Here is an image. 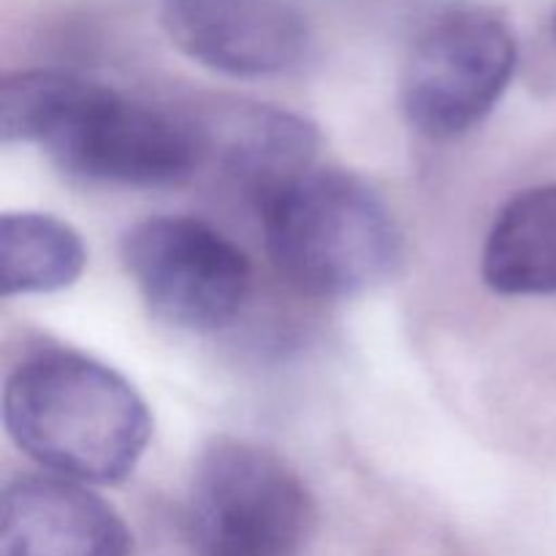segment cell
Wrapping results in <instances>:
<instances>
[{
	"label": "cell",
	"mask_w": 556,
	"mask_h": 556,
	"mask_svg": "<svg viewBox=\"0 0 556 556\" xmlns=\"http://www.w3.org/2000/svg\"><path fill=\"white\" fill-rule=\"evenodd\" d=\"M3 424L22 454L52 476L112 486L136 470L152 416L134 386L68 348H38L3 386Z\"/></svg>",
	"instance_id": "7a4b0ae2"
},
{
	"label": "cell",
	"mask_w": 556,
	"mask_h": 556,
	"mask_svg": "<svg viewBox=\"0 0 556 556\" xmlns=\"http://www.w3.org/2000/svg\"><path fill=\"white\" fill-rule=\"evenodd\" d=\"M277 275L313 299H345L389 280L402 239L389 206L334 168H309L258 204Z\"/></svg>",
	"instance_id": "3957f363"
},
{
	"label": "cell",
	"mask_w": 556,
	"mask_h": 556,
	"mask_svg": "<svg viewBox=\"0 0 556 556\" xmlns=\"http://www.w3.org/2000/svg\"><path fill=\"white\" fill-rule=\"evenodd\" d=\"M168 38L228 76H271L304 58L309 30L286 0H163Z\"/></svg>",
	"instance_id": "52a82bcc"
},
{
	"label": "cell",
	"mask_w": 556,
	"mask_h": 556,
	"mask_svg": "<svg viewBox=\"0 0 556 556\" xmlns=\"http://www.w3.org/2000/svg\"><path fill=\"white\" fill-rule=\"evenodd\" d=\"M554 36H556V14H554Z\"/></svg>",
	"instance_id": "7c38bea8"
},
{
	"label": "cell",
	"mask_w": 556,
	"mask_h": 556,
	"mask_svg": "<svg viewBox=\"0 0 556 556\" xmlns=\"http://www.w3.org/2000/svg\"><path fill=\"white\" fill-rule=\"evenodd\" d=\"M0 556H130V532L79 481L20 476L0 497Z\"/></svg>",
	"instance_id": "9c48e42d"
},
{
	"label": "cell",
	"mask_w": 556,
	"mask_h": 556,
	"mask_svg": "<svg viewBox=\"0 0 556 556\" xmlns=\"http://www.w3.org/2000/svg\"><path fill=\"white\" fill-rule=\"evenodd\" d=\"M188 532L204 556H299L315 530V500L275 451L215 438L195 462Z\"/></svg>",
	"instance_id": "277c9868"
},
{
	"label": "cell",
	"mask_w": 556,
	"mask_h": 556,
	"mask_svg": "<svg viewBox=\"0 0 556 556\" xmlns=\"http://www.w3.org/2000/svg\"><path fill=\"white\" fill-rule=\"evenodd\" d=\"M85 266V242L68 223L38 212L0 217V288L5 299L63 291L79 280Z\"/></svg>",
	"instance_id": "8fae6325"
},
{
	"label": "cell",
	"mask_w": 556,
	"mask_h": 556,
	"mask_svg": "<svg viewBox=\"0 0 556 556\" xmlns=\"http://www.w3.org/2000/svg\"><path fill=\"white\" fill-rule=\"evenodd\" d=\"M3 144L43 147L63 172L134 188L179 185L204 168L190 109L134 101L68 71H20L0 81Z\"/></svg>",
	"instance_id": "6da1fadb"
},
{
	"label": "cell",
	"mask_w": 556,
	"mask_h": 556,
	"mask_svg": "<svg viewBox=\"0 0 556 556\" xmlns=\"http://www.w3.org/2000/svg\"><path fill=\"white\" fill-rule=\"evenodd\" d=\"M519 63L508 22L478 5H454L416 36L402 68V112L421 136L448 141L489 117Z\"/></svg>",
	"instance_id": "5b68a950"
},
{
	"label": "cell",
	"mask_w": 556,
	"mask_h": 556,
	"mask_svg": "<svg viewBox=\"0 0 556 556\" xmlns=\"http://www.w3.org/2000/svg\"><path fill=\"white\" fill-rule=\"evenodd\" d=\"M190 112L204 166H217L255 206L313 168L318 130L299 114L242 98H215Z\"/></svg>",
	"instance_id": "ba28073f"
},
{
	"label": "cell",
	"mask_w": 556,
	"mask_h": 556,
	"mask_svg": "<svg viewBox=\"0 0 556 556\" xmlns=\"http://www.w3.org/2000/svg\"><path fill=\"white\" fill-rule=\"evenodd\" d=\"M481 275L503 296L556 293V182L525 190L500 210L483 244Z\"/></svg>",
	"instance_id": "30bf717a"
},
{
	"label": "cell",
	"mask_w": 556,
	"mask_h": 556,
	"mask_svg": "<svg viewBox=\"0 0 556 556\" xmlns=\"http://www.w3.org/2000/svg\"><path fill=\"white\" fill-rule=\"evenodd\" d=\"M123 258L152 313L188 331H217L231 324L253 282L244 250L188 215L136 223L123 237Z\"/></svg>",
	"instance_id": "8992f818"
}]
</instances>
